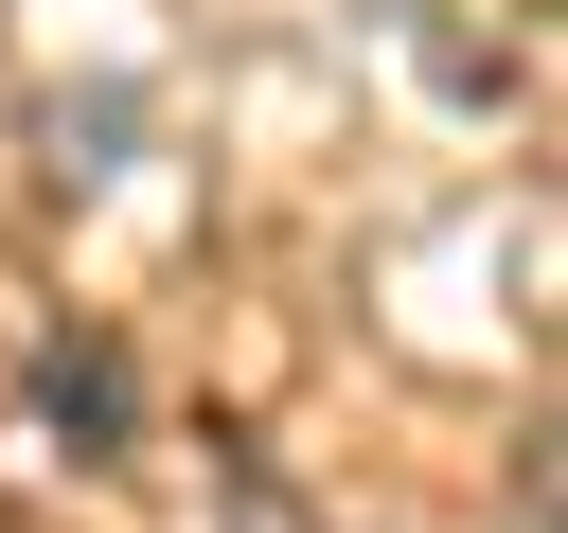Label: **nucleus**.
Returning <instances> with one entry per match:
<instances>
[{"label":"nucleus","instance_id":"nucleus-1","mask_svg":"<svg viewBox=\"0 0 568 533\" xmlns=\"http://www.w3.org/2000/svg\"><path fill=\"white\" fill-rule=\"evenodd\" d=\"M53 426H124V373L106 355H53Z\"/></svg>","mask_w":568,"mask_h":533}]
</instances>
